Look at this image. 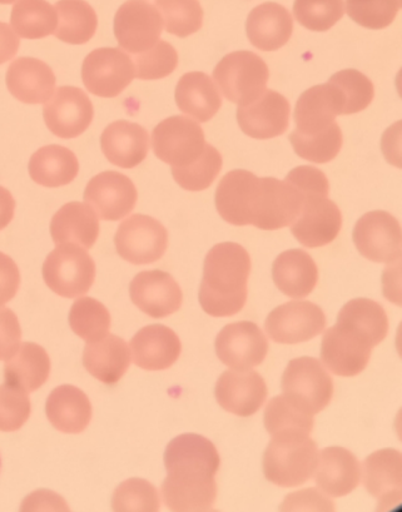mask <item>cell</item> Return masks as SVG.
Masks as SVG:
<instances>
[{
	"instance_id": "cell-1",
	"label": "cell",
	"mask_w": 402,
	"mask_h": 512,
	"mask_svg": "<svg viewBox=\"0 0 402 512\" xmlns=\"http://www.w3.org/2000/svg\"><path fill=\"white\" fill-rule=\"evenodd\" d=\"M167 477L162 496L173 511H210L217 496L215 476L221 459L206 437L185 434L175 437L165 451Z\"/></svg>"
},
{
	"instance_id": "cell-2",
	"label": "cell",
	"mask_w": 402,
	"mask_h": 512,
	"mask_svg": "<svg viewBox=\"0 0 402 512\" xmlns=\"http://www.w3.org/2000/svg\"><path fill=\"white\" fill-rule=\"evenodd\" d=\"M251 257L238 243H218L207 253L198 292L202 310L213 317H228L242 311L247 301Z\"/></svg>"
},
{
	"instance_id": "cell-3",
	"label": "cell",
	"mask_w": 402,
	"mask_h": 512,
	"mask_svg": "<svg viewBox=\"0 0 402 512\" xmlns=\"http://www.w3.org/2000/svg\"><path fill=\"white\" fill-rule=\"evenodd\" d=\"M319 450L314 440L301 431H285L272 436L262 459L263 475L272 484L295 487L314 476Z\"/></svg>"
},
{
	"instance_id": "cell-4",
	"label": "cell",
	"mask_w": 402,
	"mask_h": 512,
	"mask_svg": "<svg viewBox=\"0 0 402 512\" xmlns=\"http://www.w3.org/2000/svg\"><path fill=\"white\" fill-rule=\"evenodd\" d=\"M213 78L228 101L246 106L266 91L270 72L255 53L240 51L223 57L213 71Z\"/></svg>"
},
{
	"instance_id": "cell-5",
	"label": "cell",
	"mask_w": 402,
	"mask_h": 512,
	"mask_svg": "<svg viewBox=\"0 0 402 512\" xmlns=\"http://www.w3.org/2000/svg\"><path fill=\"white\" fill-rule=\"evenodd\" d=\"M281 389L282 396L314 416L330 404L334 382L319 360L304 356L289 362L282 375Z\"/></svg>"
},
{
	"instance_id": "cell-6",
	"label": "cell",
	"mask_w": 402,
	"mask_h": 512,
	"mask_svg": "<svg viewBox=\"0 0 402 512\" xmlns=\"http://www.w3.org/2000/svg\"><path fill=\"white\" fill-rule=\"evenodd\" d=\"M43 278L57 295L77 298L92 287L96 278V265L83 248L73 243H64L49 253L44 261Z\"/></svg>"
},
{
	"instance_id": "cell-7",
	"label": "cell",
	"mask_w": 402,
	"mask_h": 512,
	"mask_svg": "<svg viewBox=\"0 0 402 512\" xmlns=\"http://www.w3.org/2000/svg\"><path fill=\"white\" fill-rule=\"evenodd\" d=\"M205 133L200 124L190 118L173 116L165 119L152 132V148L156 157L182 168L196 162L205 151Z\"/></svg>"
},
{
	"instance_id": "cell-8",
	"label": "cell",
	"mask_w": 402,
	"mask_h": 512,
	"mask_svg": "<svg viewBox=\"0 0 402 512\" xmlns=\"http://www.w3.org/2000/svg\"><path fill=\"white\" fill-rule=\"evenodd\" d=\"M132 58L118 48H98L82 64V81L89 93L102 98L119 96L133 79Z\"/></svg>"
},
{
	"instance_id": "cell-9",
	"label": "cell",
	"mask_w": 402,
	"mask_h": 512,
	"mask_svg": "<svg viewBox=\"0 0 402 512\" xmlns=\"http://www.w3.org/2000/svg\"><path fill=\"white\" fill-rule=\"evenodd\" d=\"M119 256L133 265L161 260L168 247V232L161 222L146 215H134L121 223L114 236Z\"/></svg>"
},
{
	"instance_id": "cell-10",
	"label": "cell",
	"mask_w": 402,
	"mask_h": 512,
	"mask_svg": "<svg viewBox=\"0 0 402 512\" xmlns=\"http://www.w3.org/2000/svg\"><path fill=\"white\" fill-rule=\"evenodd\" d=\"M371 342L359 331L337 322L322 337L321 361L332 374L352 377L361 374L369 364Z\"/></svg>"
},
{
	"instance_id": "cell-11",
	"label": "cell",
	"mask_w": 402,
	"mask_h": 512,
	"mask_svg": "<svg viewBox=\"0 0 402 512\" xmlns=\"http://www.w3.org/2000/svg\"><path fill=\"white\" fill-rule=\"evenodd\" d=\"M161 13L145 0H128L114 17V36L119 47L132 54L148 51L160 41Z\"/></svg>"
},
{
	"instance_id": "cell-12",
	"label": "cell",
	"mask_w": 402,
	"mask_h": 512,
	"mask_svg": "<svg viewBox=\"0 0 402 512\" xmlns=\"http://www.w3.org/2000/svg\"><path fill=\"white\" fill-rule=\"evenodd\" d=\"M357 251L376 263L401 261V227L399 221L385 211H372L357 221L352 232Z\"/></svg>"
},
{
	"instance_id": "cell-13",
	"label": "cell",
	"mask_w": 402,
	"mask_h": 512,
	"mask_svg": "<svg viewBox=\"0 0 402 512\" xmlns=\"http://www.w3.org/2000/svg\"><path fill=\"white\" fill-rule=\"evenodd\" d=\"M322 308L309 301H292L276 307L265 322L268 336L277 344L295 345L312 340L325 330Z\"/></svg>"
},
{
	"instance_id": "cell-14",
	"label": "cell",
	"mask_w": 402,
	"mask_h": 512,
	"mask_svg": "<svg viewBox=\"0 0 402 512\" xmlns=\"http://www.w3.org/2000/svg\"><path fill=\"white\" fill-rule=\"evenodd\" d=\"M215 350L223 365L232 370H250L265 361L268 342L256 323L242 321L222 328Z\"/></svg>"
},
{
	"instance_id": "cell-15",
	"label": "cell",
	"mask_w": 402,
	"mask_h": 512,
	"mask_svg": "<svg viewBox=\"0 0 402 512\" xmlns=\"http://www.w3.org/2000/svg\"><path fill=\"white\" fill-rule=\"evenodd\" d=\"M44 122L54 136L71 139L91 126L94 108L87 94L77 87H59L43 108Z\"/></svg>"
},
{
	"instance_id": "cell-16",
	"label": "cell",
	"mask_w": 402,
	"mask_h": 512,
	"mask_svg": "<svg viewBox=\"0 0 402 512\" xmlns=\"http://www.w3.org/2000/svg\"><path fill=\"white\" fill-rule=\"evenodd\" d=\"M138 193L127 176L116 171L99 173L88 182L84 201L103 221H119L136 207Z\"/></svg>"
},
{
	"instance_id": "cell-17",
	"label": "cell",
	"mask_w": 402,
	"mask_h": 512,
	"mask_svg": "<svg viewBox=\"0 0 402 512\" xmlns=\"http://www.w3.org/2000/svg\"><path fill=\"white\" fill-rule=\"evenodd\" d=\"M341 226L342 216L335 202L327 196L307 195L291 233L302 246L316 248L334 241Z\"/></svg>"
},
{
	"instance_id": "cell-18",
	"label": "cell",
	"mask_w": 402,
	"mask_h": 512,
	"mask_svg": "<svg viewBox=\"0 0 402 512\" xmlns=\"http://www.w3.org/2000/svg\"><path fill=\"white\" fill-rule=\"evenodd\" d=\"M129 296L134 305L153 318L172 315L180 310L183 302V293L175 278L161 270L138 273L129 285Z\"/></svg>"
},
{
	"instance_id": "cell-19",
	"label": "cell",
	"mask_w": 402,
	"mask_h": 512,
	"mask_svg": "<svg viewBox=\"0 0 402 512\" xmlns=\"http://www.w3.org/2000/svg\"><path fill=\"white\" fill-rule=\"evenodd\" d=\"M290 111L287 99L282 94L268 89L255 102L238 106L237 122L248 137L271 139L287 131Z\"/></svg>"
},
{
	"instance_id": "cell-20",
	"label": "cell",
	"mask_w": 402,
	"mask_h": 512,
	"mask_svg": "<svg viewBox=\"0 0 402 512\" xmlns=\"http://www.w3.org/2000/svg\"><path fill=\"white\" fill-rule=\"evenodd\" d=\"M267 392L265 380L251 370L223 372L215 387L218 405L240 417L255 415L266 401Z\"/></svg>"
},
{
	"instance_id": "cell-21",
	"label": "cell",
	"mask_w": 402,
	"mask_h": 512,
	"mask_svg": "<svg viewBox=\"0 0 402 512\" xmlns=\"http://www.w3.org/2000/svg\"><path fill=\"white\" fill-rule=\"evenodd\" d=\"M344 101L334 84L327 82L301 94L296 103L295 132L301 136H314L327 131L342 116Z\"/></svg>"
},
{
	"instance_id": "cell-22",
	"label": "cell",
	"mask_w": 402,
	"mask_h": 512,
	"mask_svg": "<svg viewBox=\"0 0 402 512\" xmlns=\"http://www.w3.org/2000/svg\"><path fill=\"white\" fill-rule=\"evenodd\" d=\"M364 484L379 501L377 510H389L400 504L402 491V457L399 451L374 452L364 462Z\"/></svg>"
},
{
	"instance_id": "cell-23",
	"label": "cell",
	"mask_w": 402,
	"mask_h": 512,
	"mask_svg": "<svg viewBox=\"0 0 402 512\" xmlns=\"http://www.w3.org/2000/svg\"><path fill=\"white\" fill-rule=\"evenodd\" d=\"M8 91L26 104L47 103L56 88V76L47 63L37 58L22 57L9 66L6 77Z\"/></svg>"
},
{
	"instance_id": "cell-24",
	"label": "cell",
	"mask_w": 402,
	"mask_h": 512,
	"mask_svg": "<svg viewBox=\"0 0 402 512\" xmlns=\"http://www.w3.org/2000/svg\"><path fill=\"white\" fill-rule=\"evenodd\" d=\"M134 364L147 371L171 367L181 355L180 338L163 325H151L138 331L131 341Z\"/></svg>"
},
{
	"instance_id": "cell-25",
	"label": "cell",
	"mask_w": 402,
	"mask_h": 512,
	"mask_svg": "<svg viewBox=\"0 0 402 512\" xmlns=\"http://www.w3.org/2000/svg\"><path fill=\"white\" fill-rule=\"evenodd\" d=\"M101 148L114 166L131 169L145 161L150 149V137L140 124L117 121L104 129Z\"/></svg>"
},
{
	"instance_id": "cell-26",
	"label": "cell",
	"mask_w": 402,
	"mask_h": 512,
	"mask_svg": "<svg viewBox=\"0 0 402 512\" xmlns=\"http://www.w3.org/2000/svg\"><path fill=\"white\" fill-rule=\"evenodd\" d=\"M294 21L280 4L267 2L252 9L246 22V33L253 47L263 52H275L290 41Z\"/></svg>"
},
{
	"instance_id": "cell-27",
	"label": "cell",
	"mask_w": 402,
	"mask_h": 512,
	"mask_svg": "<svg viewBox=\"0 0 402 512\" xmlns=\"http://www.w3.org/2000/svg\"><path fill=\"white\" fill-rule=\"evenodd\" d=\"M315 472L317 487L332 497L349 495L361 480V467L356 456L340 446L321 451Z\"/></svg>"
},
{
	"instance_id": "cell-28",
	"label": "cell",
	"mask_w": 402,
	"mask_h": 512,
	"mask_svg": "<svg viewBox=\"0 0 402 512\" xmlns=\"http://www.w3.org/2000/svg\"><path fill=\"white\" fill-rule=\"evenodd\" d=\"M272 280L284 295L299 300L315 290L319 270L309 253L295 248L276 258L272 265Z\"/></svg>"
},
{
	"instance_id": "cell-29",
	"label": "cell",
	"mask_w": 402,
	"mask_h": 512,
	"mask_svg": "<svg viewBox=\"0 0 402 512\" xmlns=\"http://www.w3.org/2000/svg\"><path fill=\"white\" fill-rule=\"evenodd\" d=\"M46 414L53 427L64 434H79L92 419V405L78 387L62 385L48 396Z\"/></svg>"
},
{
	"instance_id": "cell-30",
	"label": "cell",
	"mask_w": 402,
	"mask_h": 512,
	"mask_svg": "<svg viewBox=\"0 0 402 512\" xmlns=\"http://www.w3.org/2000/svg\"><path fill=\"white\" fill-rule=\"evenodd\" d=\"M83 365L89 374L103 384L114 385L131 365V351L123 338L107 335L84 347Z\"/></svg>"
},
{
	"instance_id": "cell-31",
	"label": "cell",
	"mask_w": 402,
	"mask_h": 512,
	"mask_svg": "<svg viewBox=\"0 0 402 512\" xmlns=\"http://www.w3.org/2000/svg\"><path fill=\"white\" fill-rule=\"evenodd\" d=\"M51 235L57 246L73 243L89 250L99 236L97 213L86 203H67L53 216Z\"/></svg>"
},
{
	"instance_id": "cell-32",
	"label": "cell",
	"mask_w": 402,
	"mask_h": 512,
	"mask_svg": "<svg viewBox=\"0 0 402 512\" xmlns=\"http://www.w3.org/2000/svg\"><path fill=\"white\" fill-rule=\"evenodd\" d=\"M175 98L182 113L201 123L211 121L222 106L220 92L215 83L202 72H191L181 77Z\"/></svg>"
},
{
	"instance_id": "cell-33",
	"label": "cell",
	"mask_w": 402,
	"mask_h": 512,
	"mask_svg": "<svg viewBox=\"0 0 402 512\" xmlns=\"http://www.w3.org/2000/svg\"><path fill=\"white\" fill-rule=\"evenodd\" d=\"M29 175L38 185L57 188L69 185L79 173V163L71 149L51 144L39 148L28 164Z\"/></svg>"
},
{
	"instance_id": "cell-34",
	"label": "cell",
	"mask_w": 402,
	"mask_h": 512,
	"mask_svg": "<svg viewBox=\"0 0 402 512\" xmlns=\"http://www.w3.org/2000/svg\"><path fill=\"white\" fill-rule=\"evenodd\" d=\"M51 372V360L42 346L24 342L4 366L6 384L33 392L46 384Z\"/></svg>"
},
{
	"instance_id": "cell-35",
	"label": "cell",
	"mask_w": 402,
	"mask_h": 512,
	"mask_svg": "<svg viewBox=\"0 0 402 512\" xmlns=\"http://www.w3.org/2000/svg\"><path fill=\"white\" fill-rule=\"evenodd\" d=\"M59 18L54 32L59 41L73 44H86L94 37L98 18L94 9L84 0H59L56 4Z\"/></svg>"
},
{
	"instance_id": "cell-36",
	"label": "cell",
	"mask_w": 402,
	"mask_h": 512,
	"mask_svg": "<svg viewBox=\"0 0 402 512\" xmlns=\"http://www.w3.org/2000/svg\"><path fill=\"white\" fill-rule=\"evenodd\" d=\"M337 322L362 333L374 347L385 340L389 331V320L384 308L369 298H355L347 302L341 308Z\"/></svg>"
},
{
	"instance_id": "cell-37",
	"label": "cell",
	"mask_w": 402,
	"mask_h": 512,
	"mask_svg": "<svg viewBox=\"0 0 402 512\" xmlns=\"http://www.w3.org/2000/svg\"><path fill=\"white\" fill-rule=\"evenodd\" d=\"M11 23L19 37L43 39L56 32L58 14L47 0H19L12 9Z\"/></svg>"
},
{
	"instance_id": "cell-38",
	"label": "cell",
	"mask_w": 402,
	"mask_h": 512,
	"mask_svg": "<svg viewBox=\"0 0 402 512\" xmlns=\"http://www.w3.org/2000/svg\"><path fill=\"white\" fill-rule=\"evenodd\" d=\"M69 326L87 344L106 337L111 328V315L101 302L92 297L79 298L69 312Z\"/></svg>"
},
{
	"instance_id": "cell-39",
	"label": "cell",
	"mask_w": 402,
	"mask_h": 512,
	"mask_svg": "<svg viewBox=\"0 0 402 512\" xmlns=\"http://www.w3.org/2000/svg\"><path fill=\"white\" fill-rule=\"evenodd\" d=\"M220 152L206 143L205 151L196 162L182 168H171L172 176L183 190L200 192L207 190L215 182L222 169Z\"/></svg>"
},
{
	"instance_id": "cell-40",
	"label": "cell",
	"mask_w": 402,
	"mask_h": 512,
	"mask_svg": "<svg viewBox=\"0 0 402 512\" xmlns=\"http://www.w3.org/2000/svg\"><path fill=\"white\" fill-rule=\"evenodd\" d=\"M166 31L178 38L197 33L203 24V9L198 0H156Z\"/></svg>"
},
{
	"instance_id": "cell-41",
	"label": "cell",
	"mask_w": 402,
	"mask_h": 512,
	"mask_svg": "<svg viewBox=\"0 0 402 512\" xmlns=\"http://www.w3.org/2000/svg\"><path fill=\"white\" fill-rule=\"evenodd\" d=\"M263 421L271 436L285 431H301L310 435L314 429V416L299 409L285 396H276L268 402Z\"/></svg>"
},
{
	"instance_id": "cell-42",
	"label": "cell",
	"mask_w": 402,
	"mask_h": 512,
	"mask_svg": "<svg viewBox=\"0 0 402 512\" xmlns=\"http://www.w3.org/2000/svg\"><path fill=\"white\" fill-rule=\"evenodd\" d=\"M342 132L339 124H332L327 131L314 136H301L295 131L290 134V142L297 156L312 163H329L340 153Z\"/></svg>"
},
{
	"instance_id": "cell-43",
	"label": "cell",
	"mask_w": 402,
	"mask_h": 512,
	"mask_svg": "<svg viewBox=\"0 0 402 512\" xmlns=\"http://www.w3.org/2000/svg\"><path fill=\"white\" fill-rule=\"evenodd\" d=\"M344 101V116L359 113L370 106L375 96L374 84L356 69H345L329 79Z\"/></svg>"
},
{
	"instance_id": "cell-44",
	"label": "cell",
	"mask_w": 402,
	"mask_h": 512,
	"mask_svg": "<svg viewBox=\"0 0 402 512\" xmlns=\"http://www.w3.org/2000/svg\"><path fill=\"white\" fill-rule=\"evenodd\" d=\"M294 14L312 32L329 31L345 14L344 0H295Z\"/></svg>"
},
{
	"instance_id": "cell-45",
	"label": "cell",
	"mask_w": 402,
	"mask_h": 512,
	"mask_svg": "<svg viewBox=\"0 0 402 512\" xmlns=\"http://www.w3.org/2000/svg\"><path fill=\"white\" fill-rule=\"evenodd\" d=\"M401 0H346L347 14L359 26L379 31L395 21Z\"/></svg>"
},
{
	"instance_id": "cell-46",
	"label": "cell",
	"mask_w": 402,
	"mask_h": 512,
	"mask_svg": "<svg viewBox=\"0 0 402 512\" xmlns=\"http://www.w3.org/2000/svg\"><path fill=\"white\" fill-rule=\"evenodd\" d=\"M134 56L136 77L143 81H156L170 76L178 66V54L175 47L165 41H158L148 51Z\"/></svg>"
},
{
	"instance_id": "cell-47",
	"label": "cell",
	"mask_w": 402,
	"mask_h": 512,
	"mask_svg": "<svg viewBox=\"0 0 402 512\" xmlns=\"http://www.w3.org/2000/svg\"><path fill=\"white\" fill-rule=\"evenodd\" d=\"M114 511H157L160 496L156 487L143 479H129L122 482L112 496Z\"/></svg>"
},
{
	"instance_id": "cell-48",
	"label": "cell",
	"mask_w": 402,
	"mask_h": 512,
	"mask_svg": "<svg viewBox=\"0 0 402 512\" xmlns=\"http://www.w3.org/2000/svg\"><path fill=\"white\" fill-rule=\"evenodd\" d=\"M28 392L8 384L0 386V431H18L31 416Z\"/></svg>"
},
{
	"instance_id": "cell-49",
	"label": "cell",
	"mask_w": 402,
	"mask_h": 512,
	"mask_svg": "<svg viewBox=\"0 0 402 512\" xmlns=\"http://www.w3.org/2000/svg\"><path fill=\"white\" fill-rule=\"evenodd\" d=\"M285 181L295 186L304 196H329V181L324 173L315 167H296L287 175Z\"/></svg>"
},
{
	"instance_id": "cell-50",
	"label": "cell",
	"mask_w": 402,
	"mask_h": 512,
	"mask_svg": "<svg viewBox=\"0 0 402 512\" xmlns=\"http://www.w3.org/2000/svg\"><path fill=\"white\" fill-rule=\"evenodd\" d=\"M22 328L16 313L0 306V361L11 359L19 349Z\"/></svg>"
},
{
	"instance_id": "cell-51",
	"label": "cell",
	"mask_w": 402,
	"mask_h": 512,
	"mask_svg": "<svg viewBox=\"0 0 402 512\" xmlns=\"http://www.w3.org/2000/svg\"><path fill=\"white\" fill-rule=\"evenodd\" d=\"M280 510L334 511L335 506L326 496L320 494L316 489H306L286 496L284 504L280 506Z\"/></svg>"
},
{
	"instance_id": "cell-52",
	"label": "cell",
	"mask_w": 402,
	"mask_h": 512,
	"mask_svg": "<svg viewBox=\"0 0 402 512\" xmlns=\"http://www.w3.org/2000/svg\"><path fill=\"white\" fill-rule=\"evenodd\" d=\"M21 285V273L11 257L0 252V306L16 297Z\"/></svg>"
},
{
	"instance_id": "cell-53",
	"label": "cell",
	"mask_w": 402,
	"mask_h": 512,
	"mask_svg": "<svg viewBox=\"0 0 402 512\" xmlns=\"http://www.w3.org/2000/svg\"><path fill=\"white\" fill-rule=\"evenodd\" d=\"M21 41L7 23L0 22V64L11 61L18 53Z\"/></svg>"
},
{
	"instance_id": "cell-54",
	"label": "cell",
	"mask_w": 402,
	"mask_h": 512,
	"mask_svg": "<svg viewBox=\"0 0 402 512\" xmlns=\"http://www.w3.org/2000/svg\"><path fill=\"white\" fill-rule=\"evenodd\" d=\"M14 211H16V200L7 188L0 186V231L13 221Z\"/></svg>"
},
{
	"instance_id": "cell-55",
	"label": "cell",
	"mask_w": 402,
	"mask_h": 512,
	"mask_svg": "<svg viewBox=\"0 0 402 512\" xmlns=\"http://www.w3.org/2000/svg\"><path fill=\"white\" fill-rule=\"evenodd\" d=\"M17 0H0V4H13Z\"/></svg>"
},
{
	"instance_id": "cell-56",
	"label": "cell",
	"mask_w": 402,
	"mask_h": 512,
	"mask_svg": "<svg viewBox=\"0 0 402 512\" xmlns=\"http://www.w3.org/2000/svg\"><path fill=\"white\" fill-rule=\"evenodd\" d=\"M0 470H2V457H0Z\"/></svg>"
}]
</instances>
